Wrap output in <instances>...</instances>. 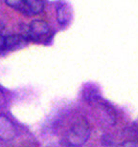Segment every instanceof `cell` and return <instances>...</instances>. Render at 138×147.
I'll return each mask as SVG.
<instances>
[{
  "label": "cell",
  "instance_id": "3957f363",
  "mask_svg": "<svg viewBox=\"0 0 138 147\" xmlns=\"http://www.w3.org/2000/svg\"><path fill=\"white\" fill-rule=\"evenodd\" d=\"M5 3L10 7L30 16L39 14L44 9V3L40 0H6Z\"/></svg>",
  "mask_w": 138,
  "mask_h": 147
},
{
  "label": "cell",
  "instance_id": "9c48e42d",
  "mask_svg": "<svg viewBox=\"0 0 138 147\" xmlns=\"http://www.w3.org/2000/svg\"><path fill=\"white\" fill-rule=\"evenodd\" d=\"M2 99H3V93H2V91L0 90V103L2 102Z\"/></svg>",
  "mask_w": 138,
  "mask_h": 147
},
{
  "label": "cell",
  "instance_id": "52a82bcc",
  "mask_svg": "<svg viewBox=\"0 0 138 147\" xmlns=\"http://www.w3.org/2000/svg\"><path fill=\"white\" fill-rule=\"evenodd\" d=\"M7 34H5V26L0 21V50L5 49V38Z\"/></svg>",
  "mask_w": 138,
  "mask_h": 147
},
{
  "label": "cell",
  "instance_id": "8992f818",
  "mask_svg": "<svg viewBox=\"0 0 138 147\" xmlns=\"http://www.w3.org/2000/svg\"><path fill=\"white\" fill-rule=\"evenodd\" d=\"M84 98L89 103H94L99 98H101V96L99 95V90L95 86L90 85V86H86V88H84Z\"/></svg>",
  "mask_w": 138,
  "mask_h": 147
},
{
  "label": "cell",
  "instance_id": "6da1fadb",
  "mask_svg": "<svg viewBox=\"0 0 138 147\" xmlns=\"http://www.w3.org/2000/svg\"><path fill=\"white\" fill-rule=\"evenodd\" d=\"M90 137V125L86 117L76 119L63 137L64 144L69 147H80L87 142Z\"/></svg>",
  "mask_w": 138,
  "mask_h": 147
},
{
  "label": "cell",
  "instance_id": "277c9868",
  "mask_svg": "<svg viewBox=\"0 0 138 147\" xmlns=\"http://www.w3.org/2000/svg\"><path fill=\"white\" fill-rule=\"evenodd\" d=\"M16 136V128L10 119L0 115V140L8 142Z\"/></svg>",
  "mask_w": 138,
  "mask_h": 147
},
{
  "label": "cell",
  "instance_id": "5b68a950",
  "mask_svg": "<svg viewBox=\"0 0 138 147\" xmlns=\"http://www.w3.org/2000/svg\"><path fill=\"white\" fill-rule=\"evenodd\" d=\"M70 16V9L66 3H60L57 6V18L58 21L60 22L61 25H66L68 24Z\"/></svg>",
  "mask_w": 138,
  "mask_h": 147
},
{
  "label": "cell",
  "instance_id": "7a4b0ae2",
  "mask_svg": "<svg viewBox=\"0 0 138 147\" xmlns=\"http://www.w3.org/2000/svg\"><path fill=\"white\" fill-rule=\"evenodd\" d=\"M27 34L29 41L32 40L36 42H44L50 38L51 30L47 22L36 19L33 20L27 27Z\"/></svg>",
  "mask_w": 138,
  "mask_h": 147
},
{
  "label": "cell",
  "instance_id": "ba28073f",
  "mask_svg": "<svg viewBox=\"0 0 138 147\" xmlns=\"http://www.w3.org/2000/svg\"><path fill=\"white\" fill-rule=\"evenodd\" d=\"M117 147H138V140H127L118 144Z\"/></svg>",
  "mask_w": 138,
  "mask_h": 147
}]
</instances>
